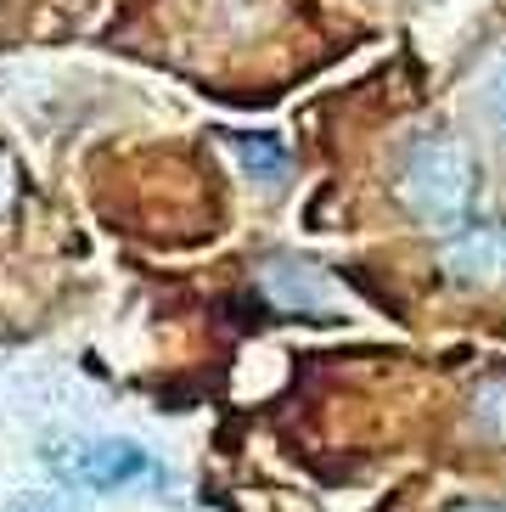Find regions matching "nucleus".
<instances>
[{"instance_id": "6", "label": "nucleus", "mask_w": 506, "mask_h": 512, "mask_svg": "<svg viewBox=\"0 0 506 512\" xmlns=\"http://www.w3.org/2000/svg\"><path fill=\"white\" fill-rule=\"evenodd\" d=\"M478 417H484V428H495V434L506 439V383H495V389L484 394V406H478Z\"/></svg>"}, {"instance_id": "7", "label": "nucleus", "mask_w": 506, "mask_h": 512, "mask_svg": "<svg viewBox=\"0 0 506 512\" xmlns=\"http://www.w3.org/2000/svg\"><path fill=\"white\" fill-rule=\"evenodd\" d=\"M456 512H506L501 501H467V507H456Z\"/></svg>"}, {"instance_id": "5", "label": "nucleus", "mask_w": 506, "mask_h": 512, "mask_svg": "<svg viewBox=\"0 0 506 512\" xmlns=\"http://www.w3.org/2000/svg\"><path fill=\"white\" fill-rule=\"evenodd\" d=\"M237 147H242V164L248 169H265V175L282 169V147H270V141H237Z\"/></svg>"}, {"instance_id": "1", "label": "nucleus", "mask_w": 506, "mask_h": 512, "mask_svg": "<svg viewBox=\"0 0 506 512\" xmlns=\"http://www.w3.org/2000/svg\"><path fill=\"white\" fill-rule=\"evenodd\" d=\"M400 192L405 203L433 220V226H467V203H473V164L456 141H417L411 158H405V175H400Z\"/></svg>"}, {"instance_id": "2", "label": "nucleus", "mask_w": 506, "mask_h": 512, "mask_svg": "<svg viewBox=\"0 0 506 512\" xmlns=\"http://www.w3.org/2000/svg\"><path fill=\"white\" fill-rule=\"evenodd\" d=\"M62 473L79 484V490H119V484H135V479H152L158 462H152L141 445H119V439H102V445H79Z\"/></svg>"}, {"instance_id": "3", "label": "nucleus", "mask_w": 506, "mask_h": 512, "mask_svg": "<svg viewBox=\"0 0 506 512\" xmlns=\"http://www.w3.org/2000/svg\"><path fill=\"white\" fill-rule=\"evenodd\" d=\"M450 271L462 276H506V226H456L450 231Z\"/></svg>"}, {"instance_id": "4", "label": "nucleus", "mask_w": 506, "mask_h": 512, "mask_svg": "<svg viewBox=\"0 0 506 512\" xmlns=\"http://www.w3.org/2000/svg\"><path fill=\"white\" fill-rule=\"evenodd\" d=\"M484 107H490V124L506 136V62L490 74V85H484Z\"/></svg>"}]
</instances>
